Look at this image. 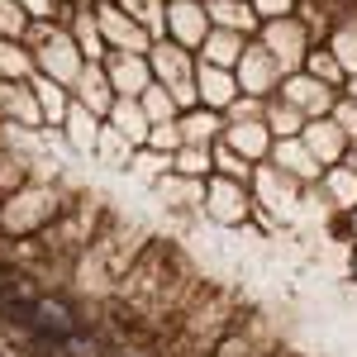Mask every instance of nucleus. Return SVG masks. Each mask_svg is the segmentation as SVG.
I'll use <instances>...</instances> for the list:
<instances>
[{
    "label": "nucleus",
    "instance_id": "nucleus-2",
    "mask_svg": "<svg viewBox=\"0 0 357 357\" xmlns=\"http://www.w3.org/2000/svg\"><path fill=\"white\" fill-rule=\"evenodd\" d=\"M110 357H129V353H110Z\"/></svg>",
    "mask_w": 357,
    "mask_h": 357
},
{
    "label": "nucleus",
    "instance_id": "nucleus-1",
    "mask_svg": "<svg viewBox=\"0 0 357 357\" xmlns=\"http://www.w3.org/2000/svg\"><path fill=\"white\" fill-rule=\"evenodd\" d=\"M15 296H20V272H15L10 262H0V305L15 301Z\"/></svg>",
    "mask_w": 357,
    "mask_h": 357
}]
</instances>
